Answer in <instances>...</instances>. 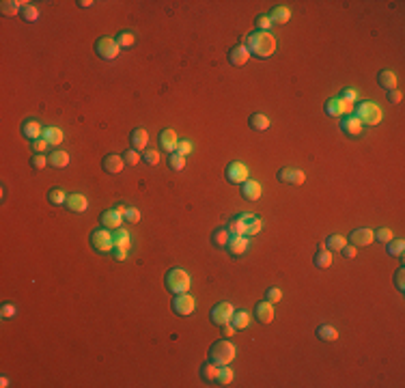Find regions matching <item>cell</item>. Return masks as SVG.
Masks as SVG:
<instances>
[{"label": "cell", "mask_w": 405, "mask_h": 388, "mask_svg": "<svg viewBox=\"0 0 405 388\" xmlns=\"http://www.w3.org/2000/svg\"><path fill=\"white\" fill-rule=\"evenodd\" d=\"M246 48H248L250 56L270 59V56L276 52V37H274L272 33H265V31H255L246 37Z\"/></svg>", "instance_id": "6da1fadb"}, {"label": "cell", "mask_w": 405, "mask_h": 388, "mask_svg": "<svg viewBox=\"0 0 405 388\" xmlns=\"http://www.w3.org/2000/svg\"><path fill=\"white\" fill-rule=\"evenodd\" d=\"M229 233L231 235H246V237H252V235H259L263 229V220L255 214H240L235 216L233 220L227 225Z\"/></svg>", "instance_id": "7a4b0ae2"}, {"label": "cell", "mask_w": 405, "mask_h": 388, "mask_svg": "<svg viewBox=\"0 0 405 388\" xmlns=\"http://www.w3.org/2000/svg\"><path fill=\"white\" fill-rule=\"evenodd\" d=\"M237 356V347L229 339H222V341H216L212 347H209V360L218 366L224 364H231Z\"/></svg>", "instance_id": "3957f363"}, {"label": "cell", "mask_w": 405, "mask_h": 388, "mask_svg": "<svg viewBox=\"0 0 405 388\" xmlns=\"http://www.w3.org/2000/svg\"><path fill=\"white\" fill-rule=\"evenodd\" d=\"M166 289H168L170 293H185L190 291V285H192V278L190 274L183 270V268H172L168 270V274H166V280H164Z\"/></svg>", "instance_id": "277c9868"}, {"label": "cell", "mask_w": 405, "mask_h": 388, "mask_svg": "<svg viewBox=\"0 0 405 388\" xmlns=\"http://www.w3.org/2000/svg\"><path fill=\"white\" fill-rule=\"evenodd\" d=\"M353 114L360 119L362 125H377L384 119V112L375 102H360L358 106H353Z\"/></svg>", "instance_id": "5b68a950"}, {"label": "cell", "mask_w": 405, "mask_h": 388, "mask_svg": "<svg viewBox=\"0 0 405 388\" xmlns=\"http://www.w3.org/2000/svg\"><path fill=\"white\" fill-rule=\"evenodd\" d=\"M91 246L93 250H97V253H110V250H114V242H112V233L108 231V229H95V231L91 233L89 237Z\"/></svg>", "instance_id": "8992f818"}, {"label": "cell", "mask_w": 405, "mask_h": 388, "mask_svg": "<svg viewBox=\"0 0 405 388\" xmlns=\"http://www.w3.org/2000/svg\"><path fill=\"white\" fill-rule=\"evenodd\" d=\"M233 313H235V308L231 302H218V304L212 308V313H209V319H212L214 326L222 328V326H227V323H231Z\"/></svg>", "instance_id": "52a82bcc"}, {"label": "cell", "mask_w": 405, "mask_h": 388, "mask_svg": "<svg viewBox=\"0 0 405 388\" xmlns=\"http://www.w3.org/2000/svg\"><path fill=\"white\" fill-rule=\"evenodd\" d=\"M95 52H97L99 59L114 61L119 56L121 48H119V43H117V39H114V37H99L95 41Z\"/></svg>", "instance_id": "ba28073f"}, {"label": "cell", "mask_w": 405, "mask_h": 388, "mask_svg": "<svg viewBox=\"0 0 405 388\" xmlns=\"http://www.w3.org/2000/svg\"><path fill=\"white\" fill-rule=\"evenodd\" d=\"M194 308H196V302L190 293H177L175 298H172V311H175L179 317H190L194 313Z\"/></svg>", "instance_id": "9c48e42d"}, {"label": "cell", "mask_w": 405, "mask_h": 388, "mask_svg": "<svg viewBox=\"0 0 405 388\" xmlns=\"http://www.w3.org/2000/svg\"><path fill=\"white\" fill-rule=\"evenodd\" d=\"M224 177H227V181L229 183H233V185H242L246 179H248V166H246L244 162H240V160H235V162H231L229 166H227V170H224Z\"/></svg>", "instance_id": "30bf717a"}, {"label": "cell", "mask_w": 405, "mask_h": 388, "mask_svg": "<svg viewBox=\"0 0 405 388\" xmlns=\"http://www.w3.org/2000/svg\"><path fill=\"white\" fill-rule=\"evenodd\" d=\"M276 179L280 183H289V185H302L306 181V175L300 170V168H293V166H285L276 172Z\"/></svg>", "instance_id": "8fae6325"}, {"label": "cell", "mask_w": 405, "mask_h": 388, "mask_svg": "<svg viewBox=\"0 0 405 388\" xmlns=\"http://www.w3.org/2000/svg\"><path fill=\"white\" fill-rule=\"evenodd\" d=\"M325 112L330 114V117H345V114H353V104L345 102L341 97H332L325 102Z\"/></svg>", "instance_id": "7c38bea8"}, {"label": "cell", "mask_w": 405, "mask_h": 388, "mask_svg": "<svg viewBox=\"0 0 405 388\" xmlns=\"http://www.w3.org/2000/svg\"><path fill=\"white\" fill-rule=\"evenodd\" d=\"M248 61H250V52H248V48H246V43H235V46L229 50V63L233 65V67H244Z\"/></svg>", "instance_id": "4fadbf2b"}, {"label": "cell", "mask_w": 405, "mask_h": 388, "mask_svg": "<svg viewBox=\"0 0 405 388\" xmlns=\"http://www.w3.org/2000/svg\"><path fill=\"white\" fill-rule=\"evenodd\" d=\"M341 129L347 136H351V138H358V136L364 132V125L360 123V119L356 117V114H345V117L341 119Z\"/></svg>", "instance_id": "5bb4252c"}, {"label": "cell", "mask_w": 405, "mask_h": 388, "mask_svg": "<svg viewBox=\"0 0 405 388\" xmlns=\"http://www.w3.org/2000/svg\"><path fill=\"white\" fill-rule=\"evenodd\" d=\"M248 237L246 235H231L229 237V242H227V253L231 255V257H242L246 250H248Z\"/></svg>", "instance_id": "9a60e30c"}, {"label": "cell", "mask_w": 405, "mask_h": 388, "mask_svg": "<svg viewBox=\"0 0 405 388\" xmlns=\"http://www.w3.org/2000/svg\"><path fill=\"white\" fill-rule=\"evenodd\" d=\"M347 240H349L351 246H356V248H358V246H368V244L373 242V229H368V227L353 229Z\"/></svg>", "instance_id": "2e32d148"}, {"label": "cell", "mask_w": 405, "mask_h": 388, "mask_svg": "<svg viewBox=\"0 0 405 388\" xmlns=\"http://www.w3.org/2000/svg\"><path fill=\"white\" fill-rule=\"evenodd\" d=\"M43 127L37 119H26L24 123H22V136H24L26 140H37V138H43Z\"/></svg>", "instance_id": "e0dca14e"}, {"label": "cell", "mask_w": 405, "mask_h": 388, "mask_svg": "<svg viewBox=\"0 0 405 388\" xmlns=\"http://www.w3.org/2000/svg\"><path fill=\"white\" fill-rule=\"evenodd\" d=\"M101 166H104L106 172H110V175H119L125 166V160H123V155L119 153H108L104 155V160H101Z\"/></svg>", "instance_id": "ac0fdd59"}, {"label": "cell", "mask_w": 405, "mask_h": 388, "mask_svg": "<svg viewBox=\"0 0 405 388\" xmlns=\"http://www.w3.org/2000/svg\"><path fill=\"white\" fill-rule=\"evenodd\" d=\"M179 145V138H177V132L175 129H162L160 132V147L166 151V153H175Z\"/></svg>", "instance_id": "d6986e66"}, {"label": "cell", "mask_w": 405, "mask_h": 388, "mask_svg": "<svg viewBox=\"0 0 405 388\" xmlns=\"http://www.w3.org/2000/svg\"><path fill=\"white\" fill-rule=\"evenodd\" d=\"M274 304L272 302H267V300H263V302H259V304L255 306V319L257 321H261V323H272L274 321Z\"/></svg>", "instance_id": "ffe728a7"}, {"label": "cell", "mask_w": 405, "mask_h": 388, "mask_svg": "<svg viewBox=\"0 0 405 388\" xmlns=\"http://www.w3.org/2000/svg\"><path fill=\"white\" fill-rule=\"evenodd\" d=\"M65 205L69 207V212L82 214V212H86V207H89V199H86L82 192H71L69 197H67V203H65Z\"/></svg>", "instance_id": "44dd1931"}, {"label": "cell", "mask_w": 405, "mask_h": 388, "mask_svg": "<svg viewBox=\"0 0 405 388\" xmlns=\"http://www.w3.org/2000/svg\"><path fill=\"white\" fill-rule=\"evenodd\" d=\"M261 192H263L261 183L255 181V179H246L242 183V194H244L246 201H259L261 199Z\"/></svg>", "instance_id": "7402d4cb"}, {"label": "cell", "mask_w": 405, "mask_h": 388, "mask_svg": "<svg viewBox=\"0 0 405 388\" xmlns=\"http://www.w3.org/2000/svg\"><path fill=\"white\" fill-rule=\"evenodd\" d=\"M129 142H132V149H136V151H144V149H147V142H149V134H147V129H142V127L132 129V132H129Z\"/></svg>", "instance_id": "603a6c76"}, {"label": "cell", "mask_w": 405, "mask_h": 388, "mask_svg": "<svg viewBox=\"0 0 405 388\" xmlns=\"http://www.w3.org/2000/svg\"><path fill=\"white\" fill-rule=\"evenodd\" d=\"M99 222H101V227L104 229H119L121 222H123V214H119L117 207H114V210H108V212L101 214Z\"/></svg>", "instance_id": "cb8c5ba5"}, {"label": "cell", "mask_w": 405, "mask_h": 388, "mask_svg": "<svg viewBox=\"0 0 405 388\" xmlns=\"http://www.w3.org/2000/svg\"><path fill=\"white\" fill-rule=\"evenodd\" d=\"M112 242H114V248H123V250H129L132 246V237H129V231L127 229H114L112 231Z\"/></svg>", "instance_id": "d4e9b609"}, {"label": "cell", "mask_w": 405, "mask_h": 388, "mask_svg": "<svg viewBox=\"0 0 405 388\" xmlns=\"http://www.w3.org/2000/svg\"><path fill=\"white\" fill-rule=\"evenodd\" d=\"M43 138L48 140V145H50V147H59L61 142H63V138H65V134H63V129H61V127H56V125H48L46 129H43Z\"/></svg>", "instance_id": "484cf974"}, {"label": "cell", "mask_w": 405, "mask_h": 388, "mask_svg": "<svg viewBox=\"0 0 405 388\" xmlns=\"http://www.w3.org/2000/svg\"><path fill=\"white\" fill-rule=\"evenodd\" d=\"M270 20H272V24H287V22L291 20V9H289V7H283V5L274 7L272 13H270Z\"/></svg>", "instance_id": "4316f807"}, {"label": "cell", "mask_w": 405, "mask_h": 388, "mask_svg": "<svg viewBox=\"0 0 405 388\" xmlns=\"http://www.w3.org/2000/svg\"><path fill=\"white\" fill-rule=\"evenodd\" d=\"M377 82H379L381 89L392 91V89H396V74L394 71H390V69H381L377 74Z\"/></svg>", "instance_id": "83f0119b"}, {"label": "cell", "mask_w": 405, "mask_h": 388, "mask_svg": "<svg viewBox=\"0 0 405 388\" xmlns=\"http://www.w3.org/2000/svg\"><path fill=\"white\" fill-rule=\"evenodd\" d=\"M48 162H50V166H54V168H65L69 164V153L67 151H52V153L48 155Z\"/></svg>", "instance_id": "f1b7e54d"}, {"label": "cell", "mask_w": 405, "mask_h": 388, "mask_svg": "<svg viewBox=\"0 0 405 388\" xmlns=\"http://www.w3.org/2000/svg\"><path fill=\"white\" fill-rule=\"evenodd\" d=\"M313 261H315L317 268H321V270L330 268V265H332V250H328V248H323V246H321V248L315 253V259H313Z\"/></svg>", "instance_id": "f546056e"}, {"label": "cell", "mask_w": 405, "mask_h": 388, "mask_svg": "<svg viewBox=\"0 0 405 388\" xmlns=\"http://www.w3.org/2000/svg\"><path fill=\"white\" fill-rule=\"evenodd\" d=\"M248 125L252 129H257V132H265V129L270 127V119H267L265 114H261V112H255V114H250Z\"/></svg>", "instance_id": "4dcf8cb0"}, {"label": "cell", "mask_w": 405, "mask_h": 388, "mask_svg": "<svg viewBox=\"0 0 405 388\" xmlns=\"http://www.w3.org/2000/svg\"><path fill=\"white\" fill-rule=\"evenodd\" d=\"M233 377H235V373H233V369H231L229 364L218 366V373H216V384H220V386H229L231 382H233Z\"/></svg>", "instance_id": "1f68e13d"}, {"label": "cell", "mask_w": 405, "mask_h": 388, "mask_svg": "<svg viewBox=\"0 0 405 388\" xmlns=\"http://www.w3.org/2000/svg\"><path fill=\"white\" fill-rule=\"evenodd\" d=\"M317 336H319L321 341H336L338 339V330L334 326H330V323H323V326L317 328Z\"/></svg>", "instance_id": "d6a6232c"}, {"label": "cell", "mask_w": 405, "mask_h": 388, "mask_svg": "<svg viewBox=\"0 0 405 388\" xmlns=\"http://www.w3.org/2000/svg\"><path fill=\"white\" fill-rule=\"evenodd\" d=\"M229 237H231L229 229L227 227H220V229H216V231L212 233V244H214V246H218V248H224V246H227V242H229Z\"/></svg>", "instance_id": "836d02e7"}, {"label": "cell", "mask_w": 405, "mask_h": 388, "mask_svg": "<svg viewBox=\"0 0 405 388\" xmlns=\"http://www.w3.org/2000/svg\"><path fill=\"white\" fill-rule=\"evenodd\" d=\"M0 11H3V16H18V13H22V5L18 3V0H3L0 3Z\"/></svg>", "instance_id": "e575fe53"}, {"label": "cell", "mask_w": 405, "mask_h": 388, "mask_svg": "<svg viewBox=\"0 0 405 388\" xmlns=\"http://www.w3.org/2000/svg\"><path fill=\"white\" fill-rule=\"evenodd\" d=\"M347 246V237H343V235H338V233H334V235H330L328 240H325V248L328 250H341Z\"/></svg>", "instance_id": "d590c367"}, {"label": "cell", "mask_w": 405, "mask_h": 388, "mask_svg": "<svg viewBox=\"0 0 405 388\" xmlns=\"http://www.w3.org/2000/svg\"><path fill=\"white\" fill-rule=\"evenodd\" d=\"M216 373H218V364H214L212 360L200 364V377L205 382H216Z\"/></svg>", "instance_id": "8d00e7d4"}, {"label": "cell", "mask_w": 405, "mask_h": 388, "mask_svg": "<svg viewBox=\"0 0 405 388\" xmlns=\"http://www.w3.org/2000/svg\"><path fill=\"white\" fill-rule=\"evenodd\" d=\"M67 197H69V194L65 192V190H61V188H52V190L48 192V201H50V203H52L54 207L67 203Z\"/></svg>", "instance_id": "74e56055"}, {"label": "cell", "mask_w": 405, "mask_h": 388, "mask_svg": "<svg viewBox=\"0 0 405 388\" xmlns=\"http://www.w3.org/2000/svg\"><path fill=\"white\" fill-rule=\"evenodd\" d=\"M231 323L237 328V330H244L250 326V313L248 311H237L233 313V319H231Z\"/></svg>", "instance_id": "f35d334b"}, {"label": "cell", "mask_w": 405, "mask_h": 388, "mask_svg": "<svg viewBox=\"0 0 405 388\" xmlns=\"http://www.w3.org/2000/svg\"><path fill=\"white\" fill-rule=\"evenodd\" d=\"M117 43H119V48H132L136 43V35L132 31H123L117 35Z\"/></svg>", "instance_id": "ab89813d"}, {"label": "cell", "mask_w": 405, "mask_h": 388, "mask_svg": "<svg viewBox=\"0 0 405 388\" xmlns=\"http://www.w3.org/2000/svg\"><path fill=\"white\" fill-rule=\"evenodd\" d=\"M403 248H405V242L401 240V237H396V240H390L388 242V255L390 257H399V255H403Z\"/></svg>", "instance_id": "60d3db41"}, {"label": "cell", "mask_w": 405, "mask_h": 388, "mask_svg": "<svg viewBox=\"0 0 405 388\" xmlns=\"http://www.w3.org/2000/svg\"><path fill=\"white\" fill-rule=\"evenodd\" d=\"M373 240H377L381 244H388L390 240H392V229H388V227L375 229V231H373Z\"/></svg>", "instance_id": "b9f144b4"}, {"label": "cell", "mask_w": 405, "mask_h": 388, "mask_svg": "<svg viewBox=\"0 0 405 388\" xmlns=\"http://www.w3.org/2000/svg\"><path fill=\"white\" fill-rule=\"evenodd\" d=\"M168 166H170L172 170H183V168H185V157L179 155L177 151H175V153L168 155Z\"/></svg>", "instance_id": "7bdbcfd3"}, {"label": "cell", "mask_w": 405, "mask_h": 388, "mask_svg": "<svg viewBox=\"0 0 405 388\" xmlns=\"http://www.w3.org/2000/svg\"><path fill=\"white\" fill-rule=\"evenodd\" d=\"M142 160L149 164V166H157L160 164V151L157 149H144V155H142Z\"/></svg>", "instance_id": "ee69618b"}, {"label": "cell", "mask_w": 405, "mask_h": 388, "mask_svg": "<svg viewBox=\"0 0 405 388\" xmlns=\"http://www.w3.org/2000/svg\"><path fill=\"white\" fill-rule=\"evenodd\" d=\"M22 18H24L26 22H37L39 20V9L35 5H28L22 9Z\"/></svg>", "instance_id": "f6af8a7d"}, {"label": "cell", "mask_w": 405, "mask_h": 388, "mask_svg": "<svg viewBox=\"0 0 405 388\" xmlns=\"http://www.w3.org/2000/svg\"><path fill=\"white\" fill-rule=\"evenodd\" d=\"M265 300L272 302V304H276V302L283 300V291H280L278 287H270V289L265 291Z\"/></svg>", "instance_id": "bcb514c9"}, {"label": "cell", "mask_w": 405, "mask_h": 388, "mask_svg": "<svg viewBox=\"0 0 405 388\" xmlns=\"http://www.w3.org/2000/svg\"><path fill=\"white\" fill-rule=\"evenodd\" d=\"M123 160H125V164H129V166H136V164L140 162V155L136 149H127L125 153H123Z\"/></svg>", "instance_id": "7dc6e473"}, {"label": "cell", "mask_w": 405, "mask_h": 388, "mask_svg": "<svg viewBox=\"0 0 405 388\" xmlns=\"http://www.w3.org/2000/svg\"><path fill=\"white\" fill-rule=\"evenodd\" d=\"M358 95H360V91H356V89H345V91H341V99H345V102H349V104H353L356 106V102H358Z\"/></svg>", "instance_id": "c3c4849f"}, {"label": "cell", "mask_w": 405, "mask_h": 388, "mask_svg": "<svg viewBox=\"0 0 405 388\" xmlns=\"http://www.w3.org/2000/svg\"><path fill=\"white\" fill-rule=\"evenodd\" d=\"M123 218H125L129 225H136V222L140 220V212L136 210V207H127L125 210V214H123Z\"/></svg>", "instance_id": "681fc988"}, {"label": "cell", "mask_w": 405, "mask_h": 388, "mask_svg": "<svg viewBox=\"0 0 405 388\" xmlns=\"http://www.w3.org/2000/svg\"><path fill=\"white\" fill-rule=\"evenodd\" d=\"M192 140H179V145H177V153L179 155H183V157H187L192 153Z\"/></svg>", "instance_id": "f907efd6"}, {"label": "cell", "mask_w": 405, "mask_h": 388, "mask_svg": "<svg viewBox=\"0 0 405 388\" xmlns=\"http://www.w3.org/2000/svg\"><path fill=\"white\" fill-rule=\"evenodd\" d=\"M31 164H33V166L37 168V170H41V168H46L50 162H48V157L43 155V153H35V155H33V160H31Z\"/></svg>", "instance_id": "816d5d0a"}, {"label": "cell", "mask_w": 405, "mask_h": 388, "mask_svg": "<svg viewBox=\"0 0 405 388\" xmlns=\"http://www.w3.org/2000/svg\"><path fill=\"white\" fill-rule=\"evenodd\" d=\"M0 315H3V319H13L18 315V308L13 304H3L0 306Z\"/></svg>", "instance_id": "f5cc1de1"}, {"label": "cell", "mask_w": 405, "mask_h": 388, "mask_svg": "<svg viewBox=\"0 0 405 388\" xmlns=\"http://www.w3.org/2000/svg\"><path fill=\"white\" fill-rule=\"evenodd\" d=\"M394 285L399 291H405V268H399L394 274Z\"/></svg>", "instance_id": "db71d44e"}, {"label": "cell", "mask_w": 405, "mask_h": 388, "mask_svg": "<svg viewBox=\"0 0 405 388\" xmlns=\"http://www.w3.org/2000/svg\"><path fill=\"white\" fill-rule=\"evenodd\" d=\"M255 24H257L259 31H265L267 33V28H272V20H270V16H259Z\"/></svg>", "instance_id": "11a10c76"}, {"label": "cell", "mask_w": 405, "mask_h": 388, "mask_svg": "<svg viewBox=\"0 0 405 388\" xmlns=\"http://www.w3.org/2000/svg\"><path fill=\"white\" fill-rule=\"evenodd\" d=\"M386 99H388L390 104H399L401 99H403V93H401V91H396V89L386 91Z\"/></svg>", "instance_id": "9f6ffc18"}, {"label": "cell", "mask_w": 405, "mask_h": 388, "mask_svg": "<svg viewBox=\"0 0 405 388\" xmlns=\"http://www.w3.org/2000/svg\"><path fill=\"white\" fill-rule=\"evenodd\" d=\"M50 145H48V140L46 138H37V140H33V149H35V153H43Z\"/></svg>", "instance_id": "6f0895ef"}, {"label": "cell", "mask_w": 405, "mask_h": 388, "mask_svg": "<svg viewBox=\"0 0 405 388\" xmlns=\"http://www.w3.org/2000/svg\"><path fill=\"white\" fill-rule=\"evenodd\" d=\"M341 253H343L347 259H353V257H356V253H358V248H356V246H345Z\"/></svg>", "instance_id": "680465c9"}, {"label": "cell", "mask_w": 405, "mask_h": 388, "mask_svg": "<svg viewBox=\"0 0 405 388\" xmlns=\"http://www.w3.org/2000/svg\"><path fill=\"white\" fill-rule=\"evenodd\" d=\"M112 255H114V259H117V261H123V259L127 257V250H123V248H114V250H112Z\"/></svg>", "instance_id": "91938a15"}, {"label": "cell", "mask_w": 405, "mask_h": 388, "mask_svg": "<svg viewBox=\"0 0 405 388\" xmlns=\"http://www.w3.org/2000/svg\"><path fill=\"white\" fill-rule=\"evenodd\" d=\"M222 328H224V334H227V336H233L237 332V328L233 326V323H227V326H222Z\"/></svg>", "instance_id": "94428289"}, {"label": "cell", "mask_w": 405, "mask_h": 388, "mask_svg": "<svg viewBox=\"0 0 405 388\" xmlns=\"http://www.w3.org/2000/svg\"><path fill=\"white\" fill-rule=\"evenodd\" d=\"M78 5L84 7V9H89V7H93L95 3H93V0H78Z\"/></svg>", "instance_id": "6125c7cd"}, {"label": "cell", "mask_w": 405, "mask_h": 388, "mask_svg": "<svg viewBox=\"0 0 405 388\" xmlns=\"http://www.w3.org/2000/svg\"><path fill=\"white\" fill-rule=\"evenodd\" d=\"M0 386H3V388H7V386H9V379H7L5 375H3V377H0Z\"/></svg>", "instance_id": "be15d7a7"}]
</instances>
